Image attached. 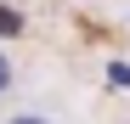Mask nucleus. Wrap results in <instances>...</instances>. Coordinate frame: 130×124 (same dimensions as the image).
I'll list each match as a JSON object with an SVG mask.
<instances>
[{
  "mask_svg": "<svg viewBox=\"0 0 130 124\" xmlns=\"http://www.w3.org/2000/svg\"><path fill=\"white\" fill-rule=\"evenodd\" d=\"M11 79H17V73H11V56H6V51H0V96H6V90H11Z\"/></svg>",
  "mask_w": 130,
  "mask_h": 124,
  "instance_id": "nucleus-1",
  "label": "nucleus"
},
{
  "mask_svg": "<svg viewBox=\"0 0 130 124\" xmlns=\"http://www.w3.org/2000/svg\"><path fill=\"white\" fill-rule=\"evenodd\" d=\"M6 124H51V118H40V113H17V118H6Z\"/></svg>",
  "mask_w": 130,
  "mask_h": 124,
  "instance_id": "nucleus-2",
  "label": "nucleus"
}]
</instances>
